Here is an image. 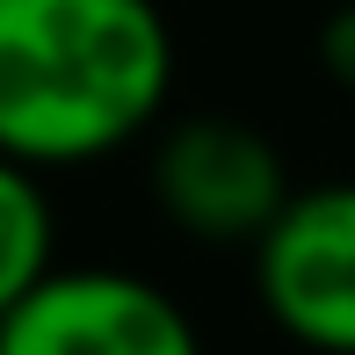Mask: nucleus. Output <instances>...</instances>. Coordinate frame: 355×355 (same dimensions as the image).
<instances>
[{"mask_svg":"<svg viewBox=\"0 0 355 355\" xmlns=\"http://www.w3.org/2000/svg\"><path fill=\"white\" fill-rule=\"evenodd\" d=\"M254 290L312 355H355V182L290 189L254 232Z\"/></svg>","mask_w":355,"mask_h":355,"instance_id":"f03ea898","label":"nucleus"},{"mask_svg":"<svg viewBox=\"0 0 355 355\" xmlns=\"http://www.w3.org/2000/svg\"><path fill=\"white\" fill-rule=\"evenodd\" d=\"M319 66H327V80L341 94H355V0H341V8L319 22Z\"/></svg>","mask_w":355,"mask_h":355,"instance_id":"423d86ee","label":"nucleus"},{"mask_svg":"<svg viewBox=\"0 0 355 355\" xmlns=\"http://www.w3.org/2000/svg\"><path fill=\"white\" fill-rule=\"evenodd\" d=\"M174 87V29L153 0H0V153L87 167L145 138Z\"/></svg>","mask_w":355,"mask_h":355,"instance_id":"f257e3e1","label":"nucleus"},{"mask_svg":"<svg viewBox=\"0 0 355 355\" xmlns=\"http://www.w3.org/2000/svg\"><path fill=\"white\" fill-rule=\"evenodd\" d=\"M51 254H58V218L37 167L0 153V312L51 268Z\"/></svg>","mask_w":355,"mask_h":355,"instance_id":"39448f33","label":"nucleus"},{"mask_svg":"<svg viewBox=\"0 0 355 355\" xmlns=\"http://www.w3.org/2000/svg\"><path fill=\"white\" fill-rule=\"evenodd\" d=\"M0 355H203V334L131 268H44L0 312Z\"/></svg>","mask_w":355,"mask_h":355,"instance_id":"7ed1b4c3","label":"nucleus"},{"mask_svg":"<svg viewBox=\"0 0 355 355\" xmlns=\"http://www.w3.org/2000/svg\"><path fill=\"white\" fill-rule=\"evenodd\" d=\"M153 203L174 232L211 239V247H254L276 203L290 196V167L276 138L239 116H182L153 145Z\"/></svg>","mask_w":355,"mask_h":355,"instance_id":"20e7f679","label":"nucleus"}]
</instances>
